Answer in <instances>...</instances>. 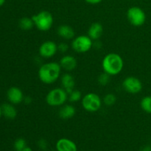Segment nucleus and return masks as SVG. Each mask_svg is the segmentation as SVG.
Instances as JSON below:
<instances>
[{
  "mask_svg": "<svg viewBox=\"0 0 151 151\" xmlns=\"http://www.w3.org/2000/svg\"><path fill=\"white\" fill-rule=\"evenodd\" d=\"M4 1H5V0H0V7H1V6H2L3 4H4Z\"/></svg>",
  "mask_w": 151,
  "mask_h": 151,
  "instance_id": "c756f323",
  "label": "nucleus"
},
{
  "mask_svg": "<svg viewBox=\"0 0 151 151\" xmlns=\"http://www.w3.org/2000/svg\"><path fill=\"white\" fill-rule=\"evenodd\" d=\"M1 114H1V106H0V118H1Z\"/></svg>",
  "mask_w": 151,
  "mask_h": 151,
  "instance_id": "7c9ffc66",
  "label": "nucleus"
},
{
  "mask_svg": "<svg viewBox=\"0 0 151 151\" xmlns=\"http://www.w3.org/2000/svg\"><path fill=\"white\" fill-rule=\"evenodd\" d=\"M7 96L8 100L12 104H19V103H22L24 99L22 90L18 87L15 86L9 88L7 93Z\"/></svg>",
  "mask_w": 151,
  "mask_h": 151,
  "instance_id": "9d476101",
  "label": "nucleus"
},
{
  "mask_svg": "<svg viewBox=\"0 0 151 151\" xmlns=\"http://www.w3.org/2000/svg\"><path fill=\"white\" fill-rule=\"evenodd\" d=\"M127 18L130 24L135 27L142 26L146 20V15L142 9L139 7H132L127 11Z\"/></svg>",
  "mask_w": 151,
  "mask_h": 151,
  "instance_id": "0eeeda50",
  "label": "nucleus"
},
{
  "mask_svg": "<svg viewBox=\"0 0 151 151\" xmlns=\"http://www.w3.org/2000/svg\"><path fill=\"white\" fill-rule=\"evenodd\" d=\"M68 98V93L63 88H55L50 90L46 97V102L50 106L58 107L66 103Z\"/></svg>",
  "mask_w": 151,
  "mask_h": 151,
  "instance_id": "20e7f679",
  "label": "nucleus"
},
{
  "mask_svg": "<svg viewBox=\"0 0 151 151\" xmlns=\"http://www.w3.org/2000/svg\"><path fill=\"white\" fill-rule=\"evenodd\" d=\"M38 146L41 150H46L47 149V142L46 140L44 139H41L38 141Z\"/></svg>",
  "mask_w": 151,
  "mask_h": 151,
  "instance_id": "393cba45",
  "label": "nucleus"
},
{
  "mask_svg": "<svg viewBox=\"0 0 151 151\" xmlns=\"http://www.w3.org/2000/svg\"><path fill=\"white\" fill-rule=\"evenodd\" d=\"M87 3L91 4H99L100 2H101L102 0H85Z\"/></svg>",
  "mask_w": 151,
  "mask_h": 151,
  "instance_id": "a878e982",
  "label": "nucleus"
},
{
  "mask_svg": "<svg viewBox=\"0 0 151 151\" xmlns=\"http://www.w3.org/2000/svg\"><path fill=\"white\" fill-rule=\"evenodd\" d=\"M69 99L72 103L78 102L79 100H82V94L79 90H73L72 92L69 93Z\"/></svg>",
  "mask_w": 151,
  "mask_h": 151,
  "instance_id": "412c9836",
  "label": "nucleus"
},
{
  "mask_svg": "<svg viewBox=\"0 0 151 151\" xmlns=\"http://www.w3.org/2000/svg\"><path fill=\"white\" fill-rule=\"evenodd\" d=\"M61 85L63 88L66 90L68 94H69L74 90V87L75 86V78L70 74H64L61 77Z\"/></svg>",
  "mask_w": 151,
  "mask_h": 151,
  "instance_id": "4468645a",
  "label": "nucleus"
},
{
  "mask_svg": "<svg viewBox=\"0 0 151 151\" xmlns=\"http://www.w3.org/2000/svg\"><path fill=\"white\" fill-rule=\"evenodd\" d=\"M58 51H60V52H66L68 50H69V46L67 44L64 42L60 43V44L58 45Z\"/></svg>",
  "mask_w": 151,
  "mask_h": 151,
  "instance_id": "b1692460",
  "label": "nucleus"
},
{
  "mask_svg": "<svg viewBox=\"0 0 151 151\" xmlns=\"http://www.w3.org/2000/svg\"><path fill=\"white\" fill-rule=\"evenodd\" d=\"M58 35L62 38L66 40H70L75 37V30L72 27L69 25H60L58 29Z\"/></svg>",
  "mask_w": 151,
  "mask_h": 151,
  "instance_id": "2eb2a0df",
  "label": "nucleus"
},
{
  "mask_svg": "<svg viewBox=\"0 0 151 151\" xmlns=\"http://www.w3.org/2000/svg\"><path fill=\"white\" fill-rule=\"evenodd\" d=\"M140 151H151L150 146H145L140 150Z\"/></svg>",
  "mask_w": 151,
  "mask_h": 151,
  "instance_id": "bb28decb",
  "label": "nucleus"
},
{
  "mask_svg": "<svg viewBox=\"0 0 151 151\" xmlns=\"http://www.w3.org/2000/svg\"><path fill=\"white\" fill-rule=\"evenodd\" d=\"M23 151H32V149H31V147H27H27H25Z\"/></svg>",
  "mask_w": 151,
  "mask_h": 151,
  "instance_id": "c85d7f7f",
  "label": "nucleus"
},
{
  "mask_svg": "<svg viewBox=\"0 0 151 151\" xmlns=\"http://www.w3.org/2000/svg\"><path fill=\"white\" fill-rule=\"evenodd\" d=\"M59 63L61 66V69H63L67 72H71L77 67L78 62L74 56L67 55H64L60 59Z\"/></svg>",
  "mask_w": 151,
  "mask_h": 151,
  "instance_id": "f8f14e48",
  "label": "nucleus"
},
{
  "mask_svg": "<svg viewBox=\"0 0 151 151\" xmlns=\"http://www.w3.org/2000/svg\"><path fill=\"white\" fill-rule=\"evenodd\" d=\"M102 67L106 73L111 76L120 73L124 67L122 58L116 53H109L106 55L102 61Z\"/></svg>",
  "mask_w": 151,
  "mask_h": 151,
  "instance_id": "f03ea898",
  "label": "nucleus"
},
{
  "mask_svg": "<svg viewBox=\"0 0 151 151\" xmlns=\"http://www.w3.org/2000/svg\"><path fill=\"white\" fill-rule=\"evenodd\" d=\"M61 72V66L57 62H49L44 63L38 70V78L45 84L54 83L59 78Z\"/></svg>",
  "mask_w": 151,
  "mask_h": 151,
  "instance_id": "f257e3e1",
  "label": "nucleus"
},
{
  "mask_svg": "<svg viewBox=\"0 0 151 151\" xmlns=\"http://www.w3.org/2000/svg\"><path fill=\"white\" fill-rule=\"evenodd\" d=\"M1 114L4 115V117L10 119L16 118V115H17V111L13 105L9 104V103H4L2 105V106H1Z\"/></svg>",
  "mask_w": 151,
  "mask_h": 151,
  "instance_id": "f3484780",
  "label": "nucleus"
},
{
  "mask_svg": "<svg viewBox=\"0 0 151 151\" xmlns=\"http://www.w3.org/2000/svg\"><path fill=\"white\" fill-rule=\"evenodd\" d=\"M103 27L99 22H94L90 26L88 30V36L91 40H98L103 35Z\"/></svg>",
  "mask_w": 151,
  "mask_h": 151,
  "instance_id": "ddd939ff",
  "label": "nucleus"
},
{
  "mask_svg": "<svg viewBox=\"0 0 151 151\" xmlns=\"http://www.w3.org/2000/svg\"><path fill=\"white\" fill-rule=\"evenodd\" d=\"M103 102L107 106H111L115 104L116 102V97L114 94H108L103 98Z\"/></svg>",
  "mask_w": 151,
  "mask_h": 151,
  "instance_id": "aec40b11",
  "label": "nucleus"
},
{
  "mask_svg": "<svg viewBox=\"0 0 151 151\" xmlns=\"http://www.w3.org/2000/svg\"><path fill=\"white\" fill-rule=\"evenodd\" d=\"M58 50V45L54 41H47L41 44L38 52L42 58H50L57 53Z\"/></svg>",
  "mask_w": 151,
  "mask_h": 151,
  "instance_id": "1a4fd4ad",
  "label": "nucleus"
},
{
  "mask_svg": "<svg viewBox=\"0 0 151 151\" xmlns=\"http://www.w3.org/2000/svg\"><path fill=\"white\" fill-rule=\"evenodd\" d=\"M52 151H58L57 150H52Z\"/></svg>",
  "mask_w": 151,
  "mask_h": 151,
  "instance_id": "2f4dec72",
  "label": "nucleus"
},
{
  "mask_svg": "<svg viewBox=\"0 0 151 151\" xmlns=\"http://www.w3.org/2000/svg\"><path fill=\"white\" fill-rule=\"evenodd\" d=\"M35 26L34 24L33 20L32 18L28 17H24L19 21V27L22 29L24 30H29V29H32V27Z\"/></svg>",
  "mask_w": 151,
  "mask_h": 151,
  "instance_id": "a211bd4d",
  "label": "nucleus"
},
{
  "mask_svg": "<svg viewBox=\"0 0 151 151\" xmlns=\"http://www.w3.org/2000/svg\"><path fill=\"white\" fill-rule=\"evenodd\" d=\"M27 147V143L24 139L19 138L16 139L14 142V148L16 151H23Z\"/></svg>",
  "mask_w": 151,
  "mask_h": 151,
  "instance_id": "4be33fe9",
  "label": "nucleus"
},
{
  "mask_svg": "<svg viewBox=\"0 0 151 151\" xmlns=\"http://www.w3.org/2000/svg\"><path fill=\"white\" fill-rule=\"evenodd\" d=\"M110 76L111 75H109V74L106 73V72L101 74L98 78L99 83L102 86L107 85V84L109 83V81H110Z\"/></svg>",
  "mask_w": 151,
  "mask_h": 151,
  "instance_id": "5701e85b",
  "label": "nucleus"
},
{
  "mask_svg": "<svg viewBox=\"0 0 151 151\" xmlns=\"http://www.w3.org/2000/svg\"><path fill=\"white\" fill-rule=\"evenodd\" d=\"M122 87L130 94H138L142 89V83L137 78L128 77L122 82Z\"/></svg>",
  "mask_w": 151,
  "mask_h": 151,
  "instance_id": "6e6552de",
  "label": "nucleus"
},
{
  "mask_svg": "<svg viewBox=\"0 0 151 151\" xmlns=\"http://www.w3.org/2000/svg\"><path fill=\"white\" fill-rule=\"evenodd\" d=\"M58 151H78L76 144L72 140L66 138L60 139L56 143Z\"/></svg>",
  "mask_w": 151,
  "mask_h": 151,
  "instance_id": "9b49d317",
  "label": "nucleus"
},
{
  "mask_svg": "<svg viewBox=\"0 0 151 151\" xmlns=\"http://www.w3.org/2000/svg\"><path fill=\"white\" fill-rule=\"evenodd\" d=\"M82 106L88 112H97L102 106L101 98L95 93H88L81 100Z\"/></svg>",
  "mask_w": 151,
  "mask_h": 151,
  "instance_id": "39448f33",
  "label": "nucleus"
},
{
  "mask_svg": "<svg viewBox=\"0 0 151 151\" xmlns=\"http://www.w3.org/2000/svg\"><path fill=\"white\" fill-rule=\"evenodd\" d=\"M142 109L146 113L151 114V96L143 97L140 103Z\"/></svg>",
  "mask_w": 151,
  "mask_h": 151,
  "instance_id": "6ab92c4d",
  "label": "nucleus"
},
{
  "mask_svg": "<svg viewBox=\"0 0 151 151\" xmlns=\"http://www.w3.org/2000/svg\"><path fill=\"white\" fill-rule=\"evenodd\" d=\"M24 102L26 103H30L31 101H32V99H31L30 97H25L24 99Z\"/></svg>",
  "mask_w": 151,
  "mask_h": 151,
  "instance_id": "cd10ccee",
  "label": "nucleus"
},
{
  "mask_svg": "<svg viewBox=\"0 0 151 151\" xmlns=\"http://www.w3.org/2000/svg\"><path fill=\"white\" fill-rule=\"evenodd\" d=\"M76 113V109L72 105L63 106L59 111V116L63 119H69L73 117Z\"/></svg>",
  "mask_w": 151,
  "mask_h": 151,
  "instance_id": "dca6fc26",
  "label": "nucleus"
},
{
  "mask_svg": "<svg viewBox=\"0 0 151 151\" xmlns=\"http://www.w3.org/2000/svg\"><path fill=\"white\" fill-rule=\"evenodd\" d=\"M93 46V41L88 35H79L73 39L72 47L78 53H86Z\"/></svg>",
  "mask_w": 151,
  "mask_h": 151,
  "instance_id": "423d86ee",
  "label": "nucleus"
},
{
  "mask_svg": "<svg viewBox=\"0 0 151 151\" xmlns=\"http://www.w3.org/2000/svg\"><path fill=\"white\" fill-rule=\"evenodd\" d=\"M34 24L40 31L46 32L50 30L53 25V16L47 10H42L32 17Z\"/></svg>",
  "mask_w": 151,
  "mask_h": 151,
  "instance_id": "7ed1b4c3",
  "label": "nucleus"
}]
</instances>
